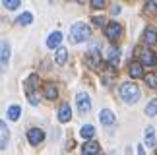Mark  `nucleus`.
<instances>
[{"mask_svg":"<svg viewBox=\"0 0 157 155\" xmlns=\"http://www.w3.org/2000/svg\"><path fill=\"white\" fill-rule=\"evenodd\" d=\"M120 97H122V101H126V103H136L138 99H140V87L136 85V83L132 81H126L120 85Z\"/></svg>","mask_w":157,"mask_h":155,"instance_id":"obj_1","label":"nucleus"},{"mask_svg":"<svg viewBox=\"0 0 157 155\" xmlns=\"http://www.w3.org/2000/svg\"><path fill=\"white\" fill-rule=\"evenodd\" d=\"M89 35H91V31H89V27L83 21L74 23L72 29H70V41H72V43H82V41H87Z\"/></svg>","mask_w":157,"mask_h":155,"instance_id":"obj_2","label":"nucleus"},{"mask_svg":"<svg viewBox=\"0 0 157 155\" xmlns=\"http://www.w3.org/2000/svg\"><path fill=\"white\" fill-rule=\"evenodd\" d=\"M37 85H39V76L37 74H31L25 81V93H27V99L31 105H37L39 103V97H37Z\"/></svg>","mask_w":157,"mask_h":155,"instance_id":"obj_3","label":"nucleus"},{"mask_svg":"<svg viewBox=\"0 0 157 155\" xmlns=\"http://www.w3.org/2000/svg\"><path fill=\"white\" fill-rule=\"evenodd\" d=\"M10 55H12V49H10L8 41L0 39V70H6V68H8Z\"/></svg>","mask_w":157,"mask_h":155,"instance_id":"obj_4","label":"nucleus"},{"mask_svg":"<svg viewBox=\"0 0 157 155\" xmlns=\"http://www.w3.org/2000/svg\"><path fill=\"white\" fill-rule=\"evenodd\" d=\"M105 33H107V39L117 41V39H120V35H122V25H120V23H117V21H111V23L105 27Z\"/></svg>","mask_w":157,"mask_h":155,"instance_id":"obj_5","label":"nucleus"},{"mask_svg":"<svg viewBox=\"0 0 157 155\" xmlns=\"http://www.w3.org/2000/svg\"><path fill=\"white\" fill-rule=\"evenodd\" d=\"M86 60H87V64H89L91 68H99V64H101V55H99V49H97V45H95L93 49L87 52Z\"/></svg>","mask_w":157,"mask_h":155,"instance_id":"obj_6","label":"nucleus"},{"mask_svg":"<svg viewBox=\"0 0 157 155\" xmlns=\"http://www.w3.org/2000/svg\"><path fill=\"white\" fill-rule=\"evenodd\" d=\"M140 58H142V64H146V66H157V55H155L153 51L144 49Z\"/></svg>","mask_w":157,"mask_h":155,"instance_id":"obj_7","label":"nucleus"},{"mask_svg":"<svg viewBox=\"0 0 157 155\" xmlns=\"http://www.w3.org/2000/svg\"><path fill=\"white\" fill-rule=\"evenodd\" d=\"M107 62L111 64V66H117L120 62V49L117 47H109L107 49Z\"/></svg>","mask_w":157,"mask_h":155,"instance_id":"obj_8","label":"nucleus"},{"mask_svg":"<svg viewBox=\"0 0 157 155\" xmlns=\"http://www.w3.org/2000/svg\"><path fill=\"white\" fill-rule=\"evenodd\" d=\"M45 138V134H43V130H39V128H31V130H27V140L31 142L33 146H37L41 144Z\"/></svg>","mask_w":157,"mask_h":155,"instance_id":"obj_9","label":"nucleus"},{"mask_svg":"<svg viewBox=\"0 0 157 155\" xmlns=\"http://www.w3.org/2000/svg\"><path fill=\"white\" fill-rule=\"evenodd\" d=\"M78 109H80L82 112H87L89 109H91V99H89L87 93H80V95H78Z\"/></svg>","mask_w":157,"mask_h":155,"instance_id":"obj_10","label":"nucleus"},{"mask_svg":"<svg viewBox=\"0 0 157 155\" xmlns=\"http://www.w3.org/2000/svg\"><path fill=\"white\" fill-rule=\"evenodd\" d=\"M99 120H101V124L103 126H113L114 124V115H113V111H109V109H105V111H101V115H99Z\"/></svg>","mask_w":157,"mask_h":155,"instance_id":"obj_11","label":"nucleus"},{"mask_svg":"<svg viewBox=\"0 0 157 155\" xmlns=\"http://www.w3.org/2000/svg\"><path fill=\"white\" fill-rule=\"evenodd\" d=\"M43 93H45L47 99H56L58 97V87L54 85L52 81H47L45 85H43Z\"/></svg>","mask_w":157,"mask_h":155,"instance_id":"obj_12","label":"nucleus"},{"mask_svg":"<svg viewBox=\"0 0 157 155\" xmlns=\"http://www.w3.org/2000/svg\"><path fill=\"white\" fill-rule=\"evenodd\" d=\"M8 142H10V130L2 120H0V149L8 146Z\"/></svg>","mask_w":157,"mask_h":155,"instance_id":"obj_13","label":"nucleus"},{"mask_svg":"<svg viewBox=\"0 0 157 155\" xmlns=\"http://www.w3.org/2000/svg\"><path fill=\"white\" fill-rule=\"evenodd\" d=\"M70 118H72V111H70V105H68V103L60 105V109H58V120H60V122H68Z\"/></svg>","mask_w":157,"mask_h":155,"instance_id":"obj_14","label":"nucleus"},{"mask_svg":"<svg viewBox=\"0 0 157 155\" xmlns=\"http://www.w3.org/2000/svg\"><path fill=\"white\" fill-rule=\"evenodd\" d=\"M82 151H83V155H97L99 153V144L97 142H86L83 147H82Z\"/></svg>","mask_w":157,"mask_h":155,"instance_id":"obj_15","label":"nucleus"},{"mask_svg":"<svg viewBox=\"0 0 157 155\" xmlns=\"http://www.w3.org/2000/svg\"><path fill=\"white\" fill-rule=\"evenodd\" d=\"M60 41H62V33L54 31V33H51V37L47 39V47H49V49H54V47L60 45Z\"/></svg>","mask_w":157,"mask_h":155,"instance_id":"obj_16","label":"nucleus"},{"mask_svg":"<svg viewBox=\"0 0 157 155\" xmlns=\"http://www.w3.org/2000/svg\"><path fill=\"white\" fill-rule=\"evenodd\" d=\"M128 72H130L132 78H136V80H138V78H142V76H144V68H142V64H140V62H132V64H130V68H128Z\"/></svg>","mask_w":157,"mask_h":155,"instance_id":"obj_17","label":"nucleus"},{"mask_svg":"<svg viewBox=\"0 0 157 155\" xmlns=\"http://www.w3.org/2000/svg\"><path fill=\"white\" fill-rule=\"evenodd\" d=\"M146 146H155V128L153 126H147L146 128Z\"/></svg>","mask_w":157,"mask_h":155,"instance_id":"obj_18","label":"nucleus"},{"mask_svg":"<svg viewBox=\"0 0 157 155\" xmlns=\"http://www.w3.org/2000/svg\"><path fill=\"white\" fill-rule=\"evenodd\" d=\"M66 58H68V51L64 49V47H58L56 51V56H54V60H56V64H64Z\"/></svg>","mask_w":157,"mask_h":155,"instance_id":"obj_19","label":"nucleus"},{"mask_svg":"<svg viewBox=\"0 0 157 155\" xmlns=\"http://www.w3.org/2000/svg\"><path fill=\"white\" fill-rule=\"evenodd\" d=\"M144 41H146L147 45H155L157 43V33L153 29H146V33H144Z\"/></svg>","mask_w":157,"mask_h":155,"instance_id":"obj_20","label":"nucleus"},{"mask_svg":"<svg viewBox=\"0 0 157 155\" xmlns=\"http://www.w3.org/2000/svg\"><path fill=\"white\" fill-rule=\"evenodd\" d=\"M20 112H21V109L17 105H12L10 109H8V118L10 120H17V118H20Z\"/></svg>","mask_w":157,"mask_h":155,"instance_id":"obj_21","label":"nucleus"},{"mask_svg":"<svg viewBox=\"0 0 157 155\" xmlns=\"http://www.w3.org/2000/svg\"><path fill=\"white\" fill-rule=\"evenodd\" d=\"M80 134H82V138H91V136L95 134V128L91 126V124H86V126H82Z\"/></svg>","mask_w":157,"mask_h":155,"instance_id":"obj_22","label":"nucleus"},{"mask_svg":"<svg viewBox=\"0 0 157 155\" xmlns=\"http://www.w3.org/2000/svg\"><path fill=\"white\" fill-rule=\"evenodd\" d=\"M33 21V16L29 14V12H23V14L17 17V23H21V25H27V23Z\"/></svg>","mask_w":157,"mask_h":155,"instance_id":"obj_23","label":"nucleus"},{"mask_svg":"<svg viewBox=\"0 0 157 155\" xmlns=\"http://www.w3.org/2000/svg\"><path fill=\"white\" fill-rule=\"evenodd\" d=\"M146 115H147V116H155V115H157V99H153L151 103L146 107Z\"/></svg>","mask_w":157,"mask_h":155,"instance_id":"obj_24","label":"nucleus"},{"mask_svg":"<svg viewBox=\"0 0 157 155\" xmlns=\"http://www.w3.org/2000/svg\"><path fill=\"white\" fill-rule=\"evenodd\" d=\"M4 6L8 10H16V8H20V0H4Z\"/></svg>","mask_w":157,"mask_h":155,"instance_id":"obj_25","label":"nucleus"},{"mask_svg":"<svg viewBox=\"0 0 157 155\" xmlns=\"http://www.w3.org/2000/svg\"><path fill=\"white\" fill-rule=\"evenodd\" d=\"M146 81H147V85H149V87H157V76H153V74L146 76Z\"/></svg>","mask_w":157,"mask_h":155,"instance_id":"obj_26","label":"nucleus"},{"mask_svg":"<svg viewBox=\"0 0 157 155\" xmlns=\"http://www.w3.org/2000/svg\"><path fill=\"white\" fill-rule=\"evenodd\" d=\"M91 6L93 8H105V0H93Z\"/></svg>","mask_w":157,"mask_h":155,"instance_id":"obj_27","label":"nucleus"},{"mask_svg":"<svg viewBox=\"0 0 157 155\" xmlns=\"http://www.w3.org/2000/svg\"><path fill=\"white\" fill-rule=\"evenodd\" d=\"M146 8H147L149 12H155V10H157V0H151V2H147Z\"/></svg>","mask_w":157,"mask_h":155,"instance_id":"obj_28","label":"nucleus"},{"mask_svg":"<svg viewBox=\"0 0 157 155\" xmlns=\"http://www.w3.org/2000/svg\"><path fill=\"white\" fill-rule=\"evenodd\" d=\"M93 23H95V25H103V23H105V20H103L101 16H97V17H93Z\"/></svg>","mask_w":157,"mask_h":155,"instance_id":"obj_29","label":"nucleus"},{"mask_svg":"<svg viewBox=\"0 0 157 155\" xmlns=\"http://www.w3.org/2000/svg\"><path fill=\"white\" fill-rule=\"evenodd\" d=\"M138 155H146L144 153V146H138Z\"/></svg>","mask_w":157,"mask_h":155,"instance_id":"obj_30","label":"nucleus"}]
</instances>
